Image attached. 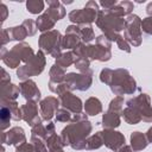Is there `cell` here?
Segmentation results:
<instances>
[{"label":"cell","mask_w":152,"mask_h":152,"mask_svg":"<svg viewBox=\"0 0 152 152\" xmlns=\"http://www.w3.org/2000/svg\"><path fill=\"white\" fill-rule=\"evenodd\" d=\"M91 70L84 71L83 74H74L70 72L65 77V83L69 89L77 90H87L91 84Z\"/></svg>","instance_id":"obj_8"},{"label":"cell","mask_w":152,"mask_h":152,"mask_svg":"<svg viewBox=\"0 0 152 152\" xmlns=\"http://www.w3.org/2000/svg\"><path fill=\"white\" fill-rule=\"evenodd\" d=\"M102 110V106L101 102L96 99V97H90L86 101V113L89 115H96L99 113H101Z\"/></svg>","instance_id":"obj_17"},{"label":"cell","mask_w":152,"mask_h":152,"mask_svg":"<svg viewBox=\"0 0 152 152\" xmlns=\"http://www.w3.org/2000/svg\"><path fill=\"white\" fill-rule=\"evenodd\" d=\"M126 30H125V38L133 44L134 46L140 45L141 43V32H140V26L141 21L138 15H129L126 20Z\"/></svg>","instance_id":"obj_6"},{"label":"cell","mask_w":152,"mask_h":152,"mask_svg":"<svg viewBox=\"0 0 152 152\" xmlns=\"http://www.w3.org/2000/svg\"><path fill=\"white\" fill-rule=\"evenodd\" d=\"M58 107V100L55 97H46L45 100L42 101L40 103V112L43 114V119L44 120H50L53 114L56 113Z\"/></svg>","instance_id":"obj_12"},{"label":"cell","mask_w":152,"mask_h":152,"mask_svg":"<svg viewBox=\"0 0 152 152\" xmlns=\"http://www.w3.org/2000/svg\"><path fill=\"white\" fill-rule=\"evenodd\" d=\"M56 114H57V115H56L57 120H58V121H62V122H66V121H69V120L72 119L71 115H70V113H69L66 109H58Z\"/></svg>","instance_id":"obj_23"},{"label":"cell","mask_w":152,"mask_h":152,"mask_svg":"<svg viewBox=\"0 0 152 152\" xmlns=\"http://www.w3.org/2000/svg\"><path fill=\"white\" fill-rule=\"evenodd\" d=\"M23 93L26 99H32V100H38L40 97V93L38 88L36 87V83L32 81H28L23 84Z\"/></svg>","instance_id":"obj_15"},{"label":"cell","mask_w":152,"mask_h":152,"mask_svg":"<svg viewBox=\"0 0 152 152\" xmlns=\"http://www.w3.org/2000/svg\"><path fill=\"white\" fill-rule=\"evenodd\" d=\"M81 39V31L77 26H69L65 32V37L62 39V48L64 49H71L76 48L78 45V42Z\"/></svg>","instance_id":"obj_10"},{"label":"cell","mask_w":152,"mask_h":152,"mask_svg":"<svg viewBox=\"0 0 152 152\" xmlns=\"http://www.w3.org/2000/svg\"><path fill=\"white\" fill-rule=\"evenodd\" d=\"M61 103L64 107V109L66 108L70 112L74 113H80L82 109V102L78 97H76L75 95H72L71 93H64L63 95H61Z\"/></svg>","instance_id":"obj_11"},{"label":"cell","mask_w":152,"mask_h":152,"mask_svg":"<svg viewBox=\"0 0 152 152\" xmlns=\"http://www.w3.org/2000/svg\"><path fill=\"white\" fill-rule=\"evenodd\" d=\"M102 139L104 145L113 151L120 150L125 142V137L120 132H115L113 129H107L102 132Z\"/></svg>","instance_id":"obj_9"},{"label":"cell","mask_w":152,"mask_h":152,"mask_svg":"<svg viewBox=\"0 0 152 152\" xmlns=\"http://www.w3.org/2000/svg\"><path fill=\"white\" fill-rule=\"evenodd\" d=\"M76 59H77V57L75 56L74 52H66V53H63L57 57V65L61 68H66L70 64L75 63Z\"/></svg>","instance_id":"obj_19"},{"label":"cell","mask_w":152,"mask_h":152,"mask_svg":"<svg viewBox=\"0 0 152 152\" xmlns=\"http://www.w3.org/2000/svg\"><path fill=\"white\" fill-rule=\"evenodd\" d=\"M116 44H118V46H119L121 50H124V51H126V52H129V51H131V49H129L128 44L126 43V40L124 39V37L118 36V38H116Z\"/></svg>","instance_id":"obj_25"},{"label":"cell","mask_w":152,"mask_h":152,"mask_svg":"<svg viewBox=\"0 0 152 152\" xmlns=\"http://www.w3.org/2000/svg\"><path fill=\"white\" fill-rule=\"evenodd\" d=\"M44 7V4L42 1H33V2H27V10L32 13H39Z\"/></svg>","instance_id":"obj_22"},{"label":"cell","mask_w":152,"mask_h":152,"mask_svg":"<svg viewBox=\"0 0 152 152\" xmlns=\"http://www.w3.org/2000/svg\"><path fill=\"white\" fill-rule=\"evenodd\" d=\"M122 115H124L125 121H126L127 124H131V125H135V124H138V122L141 120L140 113H139L137 109L132 108V107H127V108L122 112Z\"/></svg>","instance_id":"obj_16"},{"label":"cell","mask_w":152,"mask_h":152,"mask_svg":"<svg viewBox=\"0 0 152 152\" xmlns=\"http://www.w3.org/2000/svg\"><path fill=\"white\" fill-rule=\"evenodd\" d=\"M146 138H147V141H148V142H152V127H151V128L147 131Z\"/></svg>","instance_id":"obj_27"},{"label":"cell","mask_w":152,"mask_h":152,"mask_svg":"<svg viewBox=\"0 0 152 152\" xmlns=\"http://www.w3.org/2000/svg\"><path fill=\"white\" fill-rule=\"evenodd\" d=\"M91 131V125L88 121L74 122L62 131V140L64 145H71L75 150L86 148L87 137Z\"/></svg>","instance_id":"obj_1"},{"label":"cell","mask_w":152,"mask_h":152,"mask_svg":"<svg viewBox=\"0 0 152 152\" xmlns=\"http://www.w3.org/2000/svg\"><path fill=\"white\" fill-rule=\"evenodd\" d=\"M146 12H147L150 15H152V2L148 4V6H147V8H146Z\"/></svg>","instance_id":"obj_28"},{"label":"cell","mask_w":152,"mask_h":152,"mask_svg":"<svg viewBox=\"0 0 152 152\" xmlns=\"http://www.w3.org/2000/svg\"><path fill=\"white\" fill-rule=\"evenodd\" d=\"M128 107H132L137 109L141 119L146 122H152V107L150 106V97L146 94H141L134 99H131L127 101Z\"/></svg>","instance_id":"obj_7"},{"label":"cell","mask_w":152,"mask_h":152,"mask_svg":"<svg viewBox=\"0 0 152 152\" xmlns=\"http://www.w3.org/2000/svg\"><path fill=\"white\" fill-rule=\"evenodd\" d=\"M97 26L104 32V36L110 40H116L118 32L124 28L125 21L121 17H115L104 11L100 12L96 19Z\"/></svg>","instance_id":"obj_3"},{"label":"cell","mask_w":152,"mask_h":152,"mask_svg":"<svg viewBox=\"0 0 152 152\" xmlns=\"http://www.w3.org/2000/svg\"><path fill=\"white\" fill-rule=\"evenodd\" d=\"M147 144H148L147 138L142 133H140V132H133L131 134V145L133 147V151L144 150L147 146Z\"/></svg>","instance_id":"obj_14"},{"label":"cell","mask_w":152,"mask_h":152,"mask_svg":"<svg viewBox=\"0 0 152 152\" xmlns=\"http://www.w3.org/2000/svg\"><path fill=\"white\" fill-rule=\"evenodd\" d=\"M39 45L43 50H45L51 56L53 57L61 56V49H62L61 33L56 30H52L42 34L39 38Z\"/></svg>","instance_id":"obj_4"},{"label":"cell","mask_w":152,"mask_h":152,"mask_svg":"<svg viewBox=\"0 0 152 152\" xmlns=\"http://www.w3.org/2000/svg\"><path fill=\"white\" fill-rule=\"evenodd\" d=\"M102 144H103L102 132H97L95 135H91V137L87 140L86 148H88V150H95V148H99Z\"/></svg>","instance_id":"obj_20"},{"label":"cell","mask_w":152,"mask_h":152,"mask_svg":"<svg viewBox=\"0 0 152 152\" xmlns=\"http://www.w3.org/2000/svg\"><path fill=\"white\" fill-rule=\"evenodd\" d=\"M119 151H120V152H134L132 147H129V146H126V145H124V146H122V147H121Z\"/></svg>","instance_id":"obj_26"},{"label":"cell","mask_w":152,"mask_h":152,"mask_svg":"<svg viewBox=\"0 0 152 152\" xmlns=\"http://www.w3.org/2000/svg\"><path fill=\"white\" fill-rule=\"evenodd\" d=\"M141 28L146 34H152V17L145 18L141 21Z\"/></svg>","instance_id":"obj_24"},{"label":"cell","mask_w":152,"mask_h":152,"mask_svg":"<svg viewBox=\"0 0 152 152\" xmlns=\"http://www.w3.org/2000/svg\"><path fill=\"white\" fill-rule=\"evenodd\" d=\"M96 13H97V4L94 1H89L83 10L72 11L69 14V19L72 23H76L80 25L90 24L96 19Z\"/></svg>","instance_id":"obj_5"},{"label":"cell","mask_w":152,"mask_h":152,"mask_svg":"<svg viewBox=\"0 0 152 152\" xmlns=\"http://www.w3.org/2000/svg\"><path fill=\"white\" fill-rule=\"evenodd\" d=\"M120 113H116L114 110L108 109L107 113L103 114V119H102V125L104 128L107 129H112L114 127H118L120 125Z\"/></svg>","instance_id":"obj_13"},{"label":"cell","mask_w":152,"mask_h":152,"mask_svg":"<svg viewBox=\"0 0 152 152\" xmlns=\"http://www.w3.org/2000/svg\"><path fill=\"white\" fill-rule=\"evenodd\" d=\"M108 84L110 86V89L116 95L122 94H132L135 90V81L127 70L125 69H118L112 72Z\"/></svg>","instance_id":"obj_2"},{"label":"cell","mask_w":152,"mask_h":152,"mask_svg":"<svg viewBox=\"0 0 152 152\" xmlns=\"http://www.w3.org/2000/svg\"><path fill=\"white\" fill-rule=\"evenodd\" d=\"M55 25V20L49 15V13L46 12L45 14L40 15L37 20V26L40 31H45V30H50L51 27H53Z\"/></svg>","instance_id":"obj_18"},{"label":"cell","mask_w":152,"mask_h":152,"mask_svg":"<svg viewBox=\"0 0 152 152\" xmlns=\"http://www.w3.org/2000/svg\"><path fill=\"white\" fill-rule=\"evenodd\" d=\"M81 38L83 39V42L86 43H89L90 40L94 39V32H93V28L90 26H86L82 28L81 31Z\"/></svg>","instance_id":"obj_21"}]
</instances>
